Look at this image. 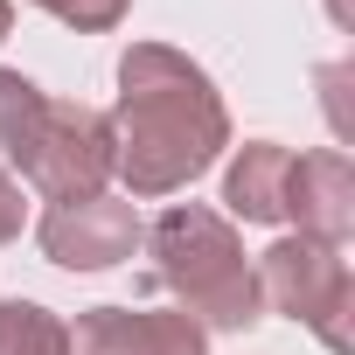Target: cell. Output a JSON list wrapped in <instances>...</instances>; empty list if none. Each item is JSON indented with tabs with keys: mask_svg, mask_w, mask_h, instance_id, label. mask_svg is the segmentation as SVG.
<instances>
[{
	"mask_svg": "<svg viewBox=\"0 0 355 355\" xmlns=\"http://www.w3.org/2000/svg\"><path fill=\"white\" fill-rule=\"evenodd\" d=\"M70 355H209V334L189 313L160 306H84L70 327Z\"/></svg>",
	"mask_w": 355,
	"mask_h": 355,
	"instance_id": "cell-6",
	"label": "cell"
},
{
	"mask_svg": "<svg viewBox=\"0 0 355 355\" xmlns=\"http://www.w3.org/2000/svg\"><path fill=\"white\" fill-rule=\"evenodd\" d=\"M105 119H112V174L125 182V202L182 196L230 146V112L216 77L167 42H132L119 56V105Z\"/></svg>",
	"mask_w": 355,
	"mask_h": 355,
	"instance_id": "cell-1",
	"label": "cell"
},
{
	"mask_svg": "<svg viewBox=\"0 0 355 355\" xmlns=\"http://www.w3.org/2000/svg\"><path fill=\"white\" fill-rule=\"evenodd\" d=\"M28 8L56 15V21L77 28V35H105V28H119V21L132 15V0H28Z\"/></svg>",
	"mask_w": 355,
	"mask_h": 355,
	"instance_id": "cell-11",
	"label": "cell"
},
{
	"mask_svg": "<svg viewBox=\"0 0 355 355\" xmlns=\"http://www.w3.org/2000/svg\"><path fill=\"white\" fill-rule=\"evenodd\" d=\"M15 167L49 202L105 196V182H112V119L91 112V105H70V98H42L28 132H21Z\"/></svg>",
	"mask_w": 355,
	"mask_h": 355,
	"instance_id": "cell-3",
	"label": "cell"
},
{
	"mask_svg": "<svg viewBox=\"0 0 355 355\" xmlns=\"http://www.w3.org/2000/svg\"><path fill=\"white\" fill-rule=\"evenodd\" d=\"M0 355H70V320L42 300H0Z\"/></svg>",
	"mask_w": 355,
	"mask_h": 355,
	"instance_id": "cell-9",
	"label": "cell"
},
{
	"mask_svg": "<svg viewBox=\"0 0 355 355\" xmlns=\"http://www.w3.org/2000/svg\"><path fill=\"white\" fill-rule=\"evenodd\" d=\"M286 223H300V237L334 244V251L355 237V167H348L341 146L293 153V174H286Z\"/></svg>",
	"mask_w": 355,
	"mask_h": 355,
	"instance_id": "cell-7",
	"label": "cell"
},
{
	"mask_svg": "<svg viewBox=\"0 0 355 355\" xmlns=\"http://www.w3.org/2000/svg\"><path fill=\"white\" fill-rule=\"evenodd\" d=\"M286 174H293V146L279 139H244L230 174H223V202L244 223H286Z\"/></svg>",
	"mask_w": 355,
	"mask_h": 355,
	"instance_id": "cell-8",
	"label": "cell"
},
{
	"mask_svg": "<svg viewBox=\"0 0 355 355\" xmlns=\"http://www.w3.org/2000/svg\"><path fill=\"white\" fill-rule=\"evenodd\" d=\"M35 244L63 272H112L146 244V223L125 196H84V202H49Z\"/></svg>",
	"mask_w": 355,
	"mask_h": 355,
	"instance_id": "cell-5",
	"label": "cell"
},
{
	"mask_svg": "<svg viewBox=\"0 0 355 355\" xmlns=\"http://www.w3.org/2000/svg\"><path fill=\"white\" fill-rule=\"evenodd\" d=\"M21 216H28V202H21V182L8 167H0V251H8L15 237H21Z\"/></svg>",
	"mask_w": 355,
	"mask_h": 355,
	"instance_id": "cell-12",
	"label": "cell"
},
{
	"mask_svg": "<svg viewBox=\"0 0 355 355\" xmlns=\"http://www.w3.org/2000/svg\"><path fill=\"white\" fill-rule=\"evenodd\" d=\"M49 91L42 84H28L21 70H0V167H15V153H21V132H28V119H35V105H42Z\"/></svg>",
	"mask_w": 355,
	"mask_h": 355,
	"instance_id": "cell-10",
	"label": "cell"
},
{
	"mask_svg": "<svg viewBox=\"0 0 355 355\" xmlns=\"http://www.w3.org/2000/svg\"><path fill=\"white\" fill-rule=\"evenodd\" d=\"M258 272V293L272 313L300 320L320 334L327 355H348V306H355V279H348V258L334 244H313V237H279L265 258H251Z\"/></svg>",
	"mask_w": 355,
	"mask_h": 355,
	"instance_id": "cell-4",
	"label": "cell"
},
{
	"mask_svg": "<svg viewBox=\"0 0 355 355\" xmlns=\"http://www.w3.org/2000/svg\"><path fill=\"white\" fill-rule=\"evenodd\" d=\"M15 35V0H0V42Z\"/></svg>",
	"mask_w": 355,
	"mask_h": 355,
	"instance_id": "cell-13",
	"label": "cell"
},
{
	"mask_svg": "<svg viewBox=\"0 0 355 355\" xmlns=\"http://www.w3.org/2000/svg\"><path fill=\"white\" fill-rule=\"evenodd\" d=\"M146 251H153V279L182 300V313L202 334H251L265 320L258 272L223 209H209V202L160 209V223L146 230Z\"/></svg>",
	"mask_w": 355,
	"mask_h": 355,
	"instance_id": "cell-2",
	"label": "cell"
}]
</instances>
